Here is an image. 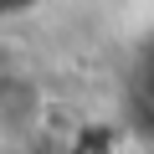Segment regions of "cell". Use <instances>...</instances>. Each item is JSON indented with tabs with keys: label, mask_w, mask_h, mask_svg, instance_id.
Wrapping results in <instances>:
<instances>
[{
	"label": "cell",
	"mask_w": 154,
	"mask_h": 154,
	"mask_svg": "<svg viewBox=\"0 0 154 154\" xmlns=\"http://www.w3.org/2000/svg\"><path fill=\"white\" fill-rule=\"evenodd\" d=\"M36 108H41V98H36L31 82H21V77H16V82H11V77L0 82V123H5V128L21 134V128L36 118Z\"/></svg>",
	"instance_id": "6da1fadb"
},
{
	"label": "cell",
	"mask_w": 154,
	"mask_h": 154,
	"mask_svg": "<svg viewBox=\"0 0 154 154\" xmlns=\"http://www.w3.org/2000/svg\"><path fill=\"white\" fill-rule=\"evenodd\" d=\"M41 0H0V16H21V11H36Z\"/></svg>",
	"instance_id": "7a4b0ae2"
}]
</instances>
